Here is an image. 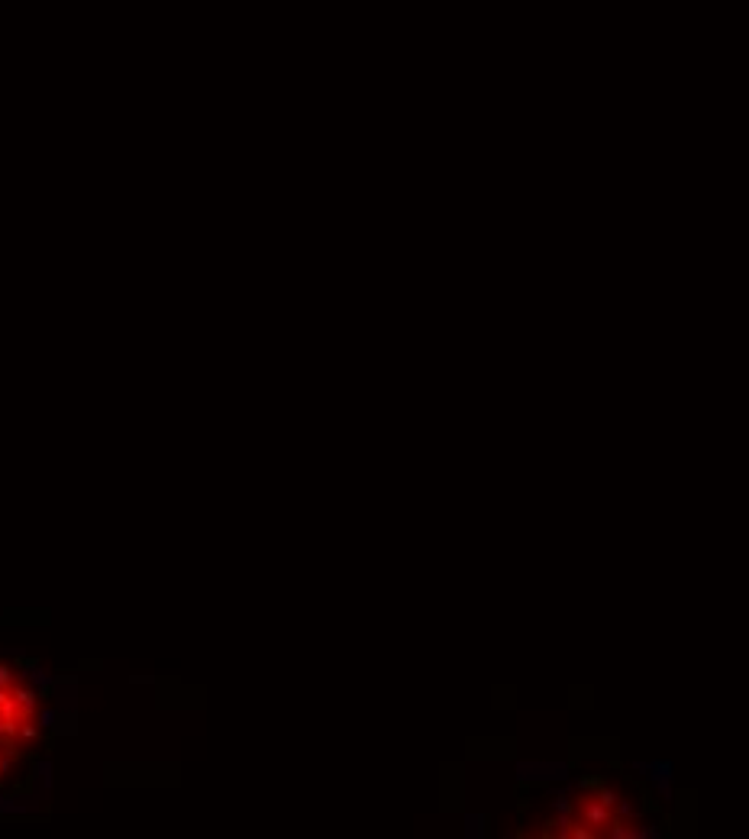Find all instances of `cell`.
I'll return each mask as SVG.
<instances>
[{"label":"cell","instance_id":"obj_1","mask_svg":"<svg viewBox=\"0 0 749 839\" xmlns=\"http://www.w3.org/2000/svg\"><path fill=\"white\" fill-rule=\"evenodd\" d=\"M42 736V698L26 671L0 659V788L23 768Z\"/></svg>","mask_w":749,"mask_h":839}]
</instances>
